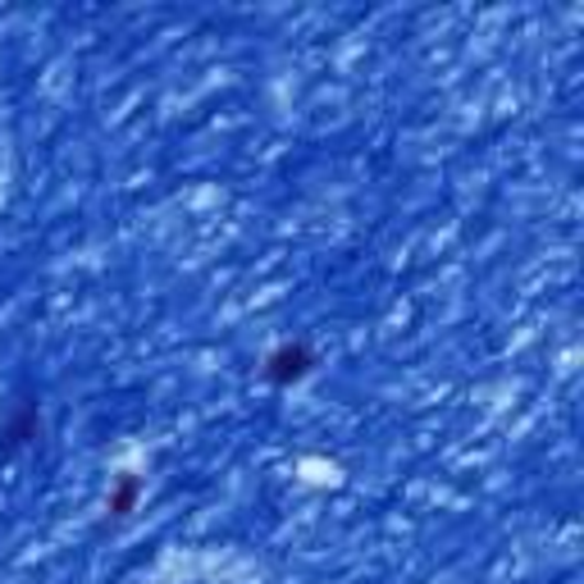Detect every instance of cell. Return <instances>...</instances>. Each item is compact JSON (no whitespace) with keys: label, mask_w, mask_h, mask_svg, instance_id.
Masks as SVG:
<instances>
[{"label":"cell","mask_w":584,"mask_h":584,"mask_svg":"<svg viewBox=\"0 0 584 584\" xmlns=\"http://www.w3.org/2000/svg\"><path fill=\"white\" fill-rule=\"evenodd\" d=\"M311 371H316V352L306 348V343H284V348H274V352L265 356V379L279 384V388L301 384Z\"/></svg>","instance_id":"cell-1"},{"label":"cell","mask_w":584,"mask_h":584,"mask_svg":"<svg viewBox=\"0 0 584 584\" xmlns=\"http://www.w3.org/2000/svg\"><path fill=\"white\" fill-rule=\"evenodd\" d=\"M137 494H142V480H137V475H119L114 488H110V498H106V507H110L114 516H129V511L137 507Z\"/></svg>","instance_id":"cell-2"}]
</instances>
